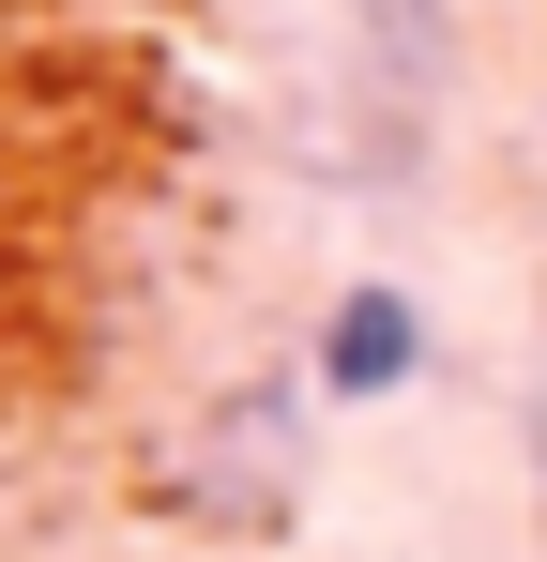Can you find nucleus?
<instances>
[{"mask_svg":"<svg viewBox=\"0 0 547 562\" xmlns=\"http://www.w3.org/2000/svg\"><path fill=\"white\" fill-rule=\"evenodd\" d=\"M304 380H244V395H213L198 411V457H182V502H198V532H289V502H304Z\"/></svg>","mask_w":547,"mask_h":562,"instance_id":"obj_1","label":"nucleus"},{"mask_svg":"<svg viewBox=\"0 0 547 562\" xmlns=\"http://www.w3.org/2000/svg\"><path fill=\"white\" fill-rule=\"evenodd\" d=\"M350 61H365V122H380V168L426 153L456 77V0H350Z\"/></svg>","mask_w":547,"mask_h":562,"instance_id":"obj_2","label":"nucleus"},{"mask_svg":"<svg viewBox=\"0 0 547 562\" xmlns=\"http://www.w3.org/2000/svg\"><path fill=\"white\" fill-rule=\"evenodd\" d=\"M426 380V304L395 274H350L335 304H320V366H304V395H335V411H395Z\"/></svg>","mask_w":547,"mask_h":562,"instance_id":"obj_3","label":"nucleus"}]
</instances>
